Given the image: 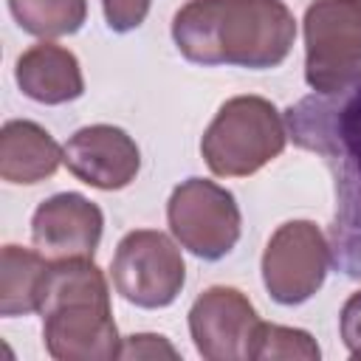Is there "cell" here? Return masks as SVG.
<instances>
[{
  "mask_svg": "<svg viewBox=\"0 0 361 361\" xmlns=\"http://www.w3.org/2000/svg\"><path fill=\"white\" fill-rule=\"evenodd\" d=\"M288 138L316 152L336 192L327 231L333 265L361 279V68L330 93H310L285 110Z\"/></svg>",
  "mask_w": 361,
  "mask_h": 361,
  "instance_id": "6da1fadb",
  "label": "cell"
},
{
  "mask_svg": "<svg viewBox=\"0 0 361 361\" xmlns=\"http://www.w3.org/2000/svg\"><path fill=\"white\" fill-rule=\"evenodd\" d=\"M172 39L195 65L265 71L290 54L296 20L282 0H189L172 17Z\"/></svg>",
  "mask_w": 361,
  "mask_h": 361,
  "instance_id": "7a4b0ae2",
  "label": "cell"
},
{
  "mask_svg": "<svg viewBox=\"0 0 361 361\" xmlns=\"http://www.w3.org/2000/svg\"><path fill=\"white\" fill-rule=\"evenodd\" d=\"M37 313H42V341L51 358L110 361L121 355L110 288L93 259L51 262Z\"/></svg>",
  "mask_w": 361,
  "mask_h": 361,
  "instance_id": "3957f363",
  "label": "cell"
},
{
  "mask_svg": "<svg viewBox=\"0 0 361 361\" xmlns=\"http://www.w3.org/2000/svg\"><path fill=\"white\" fill-rule=\"evenodd\" d=\"M288 144L285 116L262 96H234L220 104L200 138L206 166L217 178H245L259 172Z\"/></svg>",
  "mask_w": 361,
  "mask_h": 361,
  "instance_id": "277c9868",
  "label": "cell"
},
{
  "mask_svg": "<svg viewBox=\"0 0 361 361\" xmlns=\"http://www.w3.org/2000/svg\"><path fill=\"white\" fill-rule=\"evenodd\" d=\"M172 237L200 259H223L240 240V206L228 189L206 178L178 183L166 203Z\"/></svg>",
  "mask_w": 361,
  "mask_h": 361,
  "instance_id": "5b68a950",
  "label": "cell"
},
{
  "mask_svg": "<svg viewBox=\"0 0 361 361\" xmlns=\"http://www.w3.org/2000/svg\"><path fill=\"white\" fill-rule=\"evenodd\" d=\"M113 288L135 307H166L186 282L180 248L155 228H135L121 237L110 262Z\"/></svg>",
  "mask_w": 361,
  "mask_h": 361,
  "instance_id": "8992f818",
  "label": "cell"
},
{
  "mask_svg": "<svg viewBox=\"0 0 361 361\" xmlns=\"http://www.w3.org/2000/svg\"><path fill=\"white\" fill-rule=\"evenodd\" d=\"M302 28L305 79L316 93L336 90L361 68V0H313Z\"/></svg>",
  "mask_w": 361,
  "mask_h": 361,
  "instance_id": "52a82bcc",
  "label": "cell"
},
{
  "mask_svg": "<svg viewBox=\"0 0 361 361\" xmlns=\"http://www.w3.org/2000/svg\"><path fill=\"white\" fill-rule=\"evenodd\" d=\"M330 243L313 220L282 223L262 254V282L274 302L302 305L322 285L330 271Z\"/></svg>",
  "mask_w": 361,
  "mask_h": 361,
  "instance_id": "ba28073f",
  "label": "cell"
},
{
  "mask_svg": "<svg viewBox=\"0 0 361 361\" xmlns=\"http://www.w3.org/2000/svg\"><path fill=\"white\" fill-rule=\"evenodd\" d=\"M259 322L248 296L228 285L206 288L189 307V333L206 361L248 358Z\"/></svg>",
  "mask_w": 361,
  "mask_h": 361,
  "instance_id": "9c48e42d",
  "label": "cell"
},
{
  "mask_svg": "<svg viewBox=\"0 0 361 361\" xmlns=\"http://www.w3.org/2000/svg\"><path fill=\"white\" fill-rule=\"evenodd\" d=\"M104 228L102 209L79 192H59L42 200L31 217V243L51 259H93Z\"/></svg>",
  "mask_w": 361,
  "mask_h": 361,
  "instance_id": "30bf717a",
  "label": "cell"
},
{
  "mask_svg": "<svg viewBox=\"0 0 361 361\" xmlns=\"http://www.w3.org/2000/svg\"><path fill=\"white\" fill-rule=\"evenodd\" d=\"M65 166L93 189L116 192L135 180L141 169V149L121 127L90 124L68 138Z\"/></svg>",
  "mask_w": 361,
  "mask_h": 361,
  "instance_id": "8fae6325",
  "label": "cell"
},
{
  "mask_svg": "<svg viewBox=\"0 0 361 361\" xmlns=\"http://www.w3.org/2000/svg\"><path fill=\"white\" fill-rule=\"evenodd\" d=\"M14 79L17 87L39 104H65L85 93V79L76 54L48 39L31 45L17 56Z\"/></svg>",
  "mask_w": 361,
  "mask_h": 361,
  "instance_id": "7c38bea8",
  "label": "cell"
},
{
  "mask_svg": "<svg viewBox=\"0 0 361 361\" xmlns=\"http://www.w3.org/2000/svg\"><path fill=\"white\" fill-rule=\"evenodd\" d=\"M65 164V147L28 118H11L0 130V178L8 183H39Z\"/></svg>",
  "mask_w": 361,
  "mask_h": 361,
  "instance_id": "4fadbf2b",
  "label": "cell"
},
{
  "mask_svg": "<svg viewBox=\"0 0 361 361\" xmlns=\"http://www.w3.org/2000/svg\"><path fill=\"white\" fill-rule=\"evenodd\" d=\"M51 259L39 251L3 245L0 251V316H28L39 310Z\"/></svg>",
  "mask_w": 361,
  "mask_h": 361,
  "instance_id": "5bb4252c",
  "label": "cell"
},
{
  "mask_svg": "<svg viewBox=\"0 0 361 361\" xmlns=\"http://www.w3.org/2000/svg\"><path fill=\"white\" fill-rule=\"evenodd\" d=\"M8 8L25 34L42 39L76 34L87 17V0H8Z\"/></svg>",
  "mask_w": 361,
  "mask_h": 361,
  "instance_id": "9a60e30c",
  "label": "cell"
},
{
  "mask_svg": "<svg viewBox=\"0 0 361 361\" xmlns=\"http://www.w3.org/2000/svg\"><path fill=\"white\" fill-rule=\"evenodd\" d=\"M322 355L316 338L307 330L299 327H282V324H271V322H259L254 341H251V353L248 361H274V358H299V361H316Z\"/></svg>",
  "mask_w": 361,
  "mask_h": 361,
  "instance_id": "2e32d148",
  "label": "cell"
},
{
  "mask_svg": "<svg viewBox=\"0 0 361 361\" xmlns=\"http://www.w3.org/2000/svg\"><path fill=\"white\" fill-rule=\"evenodd\" d=\"M149 6H152V0H102L104 20H107L110 31H116V34H127V31L138 28L147 20Z\"/></svg>",
  "mask_w": 361,
  "mask_h": 361,
  "instance_id": "e0dca14e",
  "label": "cell"
},
{
  "mask_svg": "<svg viewBox=\"0 0 361 361\" xmlns=\"http://www.w3.org/2000/svg\"><path fill=\"white\" fill-rule=\"evenodd\" d=\"M158 355L178 358V350H175L164 336L138 333V336H127V338H124L118 358H158Z\"/></svg>",
  "mask_w": 361,
  "mask_h": 361,
  "instance_id": "ac0fdd59",
  "label": "cell"
},
{
  "mask_svg": "<svg viewBox=\"0 0 361 361\" xmlns=\"http://www.w3.org/2000/svg\"><path fill=\"white\" fill-rule=\"evenodd\" d=\"M338 330H341V341L347 347V353L353 358H361V290H355L338 316Z\"/></svg>",
  "mask_w": 361,
  "mask_h": 361,
  "instance_id": "d6986e66",
  "label": "cell"
}]
</instances>
